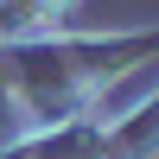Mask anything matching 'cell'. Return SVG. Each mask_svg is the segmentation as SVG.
<instances>
[{
  "mask_svg": "<svg viewBox=\"0 0 159 159\" xmlns=\"http://www.w3.org/2000/svg\"><path fill=\"white\" fill-rule=\"evenodd\" d=\"M64 0H0V25L7 32H19V25H32V19H45V13H57Z\"/></svg>",
  "mask_w": 159,
  "mask_h": 159,
  "instance_id": "6da1fadb",
  "label": "cell"
}]
</instances>
